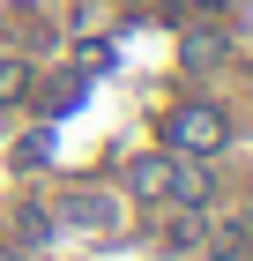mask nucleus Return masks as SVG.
<instances>
[{
    "label": "nucleus",
    "instance_id": "obj_1",
    "mask_svg": "<svg viewBox=\"0 0 253 261\" xmlns=\"http://www.w3.org/2000/svg\"><path fill=\"white\" fill-rule=\"evenodd\" d=\"M172 135L186 142V149H201V142L216 135V120H209V112H179V127H172Z\"/></svg>",
    "mask_w": 253,
    "mask_h": 261
}]
</instances>
